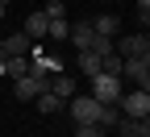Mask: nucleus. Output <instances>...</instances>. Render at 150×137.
I'll return each mask as SVG.
<instances>
[{"mask_svg": "<svg viewBox=\"0 0 150 137\" xmlns=\"http://www.w3.org/2000/svg\"><path fill=\"white\" fill-rule=\"evenodd\" d=\"M121 91H125V79H121V75H92V100H96V104H117L121 100Z\"/></svg>", "mask_w": 150, "mask_h": 137, "instance_id": "obj_1", "label": "nucleus"}, {"mask_svg": "<svg viewBox=\"0 0 150 137\" xmlns=\"http://www.w3.org/2000/svg\"><path fill=\"white\" fill-rule=\"evenodd\" d=\"M117 112H121V116H134V121L150 116V91H142V87H134V91H121Z\"/></svg>", "mask_w": 150, "mask_h": 137, "instance_id": "obj_2", "label": "nucleus"}, {"mask_svg": "<svg viewBox=\"0 0 150 137\" xmlns=\"http://www.w3.org/2000/svg\"><path fill=\"white\" fill-rule=\"evenodd\" d=\"M121 79H129L134 87L150 91V58H125L121 63Z\"/></svg>", "mask_w": 150, "mask_h": 137, "instance_id": "obj_3", "label": "nucleus"}, {"mask_svg": "<svg viewBox=\"0 0 150 137\" xmlns=\"http://www.w3.org/2000/svg\"><path fill=\"white\" fill-rule=\"evenodd\" d=\"M112 50L121 58H150V37L146 33H125L121 42H112Z\"/></svg>", "mask_w": 150, "mask_h": 137, "instance_id": "obj_4", "label": "nucleus"}, {"mask_svg": "<svg viewBox=\"0 0 150 137\" xmlns=\"http://www.w3.org/2000/svg\"><path fill=\"white\" fill-rule=\"evenodd\" d=\"M67 108H71V121H75V125H88V121L96 125V112H100V104L92 100V96H79V91H75L71 100H67Z\"/></svg>", "mask_w": 150, "mask_h": 137, "instance_id": "obj_5", "label": "nucleus"}, {"mask_svg": "<svg viewBox=\"0 0 150 137\" xmlns=\"http://www.w3.org/2000/svg\"><path fill=\"white\" fill-rule=\"evenodd\" d=\"M33 50V37L25 33H4L0 37V58H17V54H29Z\"/></svg>", "mask_w": 150, "mask_h": 137, "instance_id": "obj_6", "label": "nucleus"}, {"mask_svg": "<svg viewBox=\"0 0 150 137\" xmlns=\"http://www.w3.org/2000/svg\"><path fill=\"white\" fill-rule=\"evenodd\" d=\"M117 129L121 137H150V116H142V121H134V116H117Z\"/></svg>", "mask_w": 150, "mask_h": 137, "instance_id": "obj_7", "label": "nucleus"}, {"mask_svg": "<svg viewBox=\"0 0 150 137\" xmlns=\"http://www.w3.org/2000/svg\"><path fill=\"white\" fill-rule=\"evenodd\" d=\"M46 25H50V17L38 8V13H29V17H25L21 33H25V37H33V42H42V37H46Z\"/></svg>", "mask_w": 150, "mask_h": 137, "instance_id": "obj_8", "label": "nucleus"}, {"mask_svg": "<svg viewBox=\"0 0 150 137\" xmlns=\"http://www.w3.org/2000/svg\"><path fill=\"white\" fill-rule=\"evenodd\" d=\"M75 71H79L83 79L100 75V54H92V50H79V58H75Z\"/></svg>", "mask_w": 150, "mask_h": 137, "instance_id": "obj_9", "label": "nucleus"}, {"mask_svg": "<svg viewBox=\"0 0 150 137\" xmlns=\"http://www.w3.org/2000/svg\"><path fill=\"white\" fill-rule=\"evenodd\" d=\"M92 29L104 33V37H112V33H121V17L117 13H100V17H92Z\"/></svg>", "mask_w": 150, "mask_h": 137, "instance_id": "obj_10", "label": "nucleus"}, {"mask_svg": "<svg viewBox=\"0 0 150 137\" xmlns=\"http://www.w3.org/2000/svg\"><path fill=\"white\" fill-rule=\"evenodd\" d=\"M67 37H71V42L79 46V50H88V46H92V37H96V29H92V21H75Z\"/></svg>", "mask_w": 150, "mask_h": 137, "instance_id": "obj_11", "label": "nucleus"}, {"mask_svg": "<svg viewBox=\"0 0 150 137\" xmlns=\"http://www.w3.org/2000/svg\"><path fill=\"white\" fill-rule=\"evenodd\" d=\"M33 100H38V108H42V116H50V112H59V108L67 104V100H59V96H54L50 87H42V91L33 96Z\"/></svg>", "mask_w": 150, "mask_h": 137, "instance_id": "obj_12", "label": "nucleus"}, {"mask_svg": "<svg viewBox=\"0 0 150 137\" xmlns=\"http://www.w3.org/2000/svg\"><path fill=\"white\" fill-rule=\"evenodd\" d=\"M50 91L59 96V100H71L75 96V79L71 75H50Z\"/></svg>", "mask_w": 150, "mask_h": 137, "instance_id": "obj_13", "label": "nucleus"}, {"mask_svg": "<svg viewBox=\"0 0 150 137\" xmlns=\"http://www.w3.org/2000/svg\"><path fill=\"white\" fill-rule=\"evenodd\" d=\"M4 75H8V79H21V75H29V54L4 58Z\"/></svg>", "mask_w": 150, "mask_h": 137, "instance_id": "obj_14", "label": "nucleus"}, {"mask_svg": "<svg viewBox=\"0 0 150 137\" xmlns=\"http://www.w3.org/2000/svg\"><path fill=\"white\" fill-rule=\"evenodd\" d=\"M67 33H71V21H67V17H54V21L46 25V37H54V42H67Z\"/></svg>", "mask_w": 150, "mask_h": 137, "instance_id": "obj_15", "label": "nucleus"}, {"mask_svg": "<svg viewBox=\"0 0 150 137\" xmlns=\"http://www.w3.org/2000/svg\"><path fill=\"white\" fill-rule=\"evenodd\" d=\"M121 63H125V58L112 50V54H104V58H100V71H104V75H121Z\"/></svg>", "mask_w": 150, "mask_h": 137, "instance_id": "obj_16", "label": "nucleus"}, {"mask_svg": "<svg viewBox=\"0 0 150 137\" xmlns=\"http://www.w3.org/2000/svg\"><path fill=\"white\" fill-rule=\"evenodd\" d=\"M88 50H92V54H100V58H104V54H112V37L96 33V37H92V46H88Z\"/></svg>", "mask_w": 150, "mask_h": 137, "instance_id": "obj_17", "label": "nucleus"}, {"mask_svg": "<svg viewBox=\"0 0 150 137\" xmlns=\"http://www.w3.org/2000/svg\"><path fill=\"white\" fill-rule=\"evenodd\" d=\"M42 13L50 17V21H54V17H67V0H46V4H42Z\"/></svg>", "mask_w": 150, "mask_h": 137, "instance_id": "obj_18", "label": "nucleus"}, {"mask_svg": "<svg viewBox=\"0 0 150 137\" xmlns=\"http://www.w3.org/2000/svg\"><path fill=\"white\" fill-rule=\"evenodd\" d=\"M75 137H108V133H104L100 125H92V121H88V125H75Z\"/></svg>", "mask_w": 150, "mask_h": 137, "instance_id": "obj_19", "label": "nucleus"}, {"mask_svg": "<svg viewBox=\"0 0 150 137\" xmlns=\"http://www.w3.org/2000/svg\"><path fill=\"white\" fill-rule=\"evenodd\" d=\"M138 17H142V21L150 17V0H138Z\"/></svg>", "mask_w": 150, "mask_h": 137, "instance_id": "obj_20", "label": "nucleus"}, {"mask_svg": "<svg viewBox=\"0 0 150 137\" xmlns=\"http://www.w3.org/2000/svg\"><path fill=\"white\" fill-rule=\"evenodd\" d=\"M4 17H8V4H4V0H0V21H4Z\"/></svg>", "mask_w": 150, "mask_h": 137, "instance_id": "obj_21", "label": "nucleus"}, {"mask_svg": "<svg viewBox=\"0 0 150 137\" xmlns=\"http://www.w3.org/2000/svg\"><path fill=\"white\" fill-rule=\"evenodd\" d=\"M0 75H4V58H0Z\"/></svg>", "mask_w": 150, "mask_h": 137, "instance_id": "obj_22", "label": "nucleus"}, {"mask_svg": "<svg viewBox=\"0 0 150 137\" xmlns=\"http://www.w3.org/2000/svg\"><path fill=\"white\" fill-rule=\"evenodd\" d=\"M104 4H108V0H104Z\"/></svg>", "mask_w": 150, "mask_h": 137, "instance_id": "obj_23", "label": "nucleus"}]
</instances>
